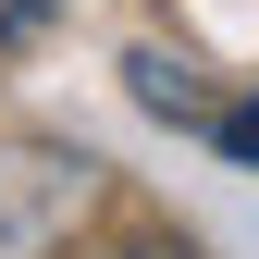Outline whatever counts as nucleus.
Masks as SVG:
<instances>
[{
  "mask_svg": "<svg viewBox=\"0 0 259 259\" xmlns=\"http://www.w3.org/2000/svg\"><path fill=\"white\" fill-rule=\"evenodd\" d=\"M87 198H99V160H74V148H0V259L62 247Z\"/></svg>",
  "mask_w": 259,
  "mask_h": 259,
  "instance_id": "1",
  "label": "nucleus"
},
{
  "mask_svg": "<svg viewBox=\"0 0 259 259\" xmlns=\"http://www.w3.org/2000/svg\"><path fill=\"white\" fill-rule=\"evenodd\" d=\"M123 87H136V111H160V123H198V136L222 123L210 74H198V62H173V50H136V62H123Z\"/></svg>",
  "mask_w": 259,
  "mask_h": 259,
  "instance_id": "2",
  "label": "nucleus"
},
{
  "mask_svg": "<svg viewBox=\"0 0 259 259\" xmlns=\"http://www.w3.org/2000/svg\"><path fill=\"white\" fill-rule=\"evenodd\" d=\"M210 148H222V160H247V173H259V87H247V99H222V123H210Z\"/></svg>",
  "mask_w": 259,
  "mask_h": 259,
  "instance_id": "3",
  "label": "nucleus"
},
{
  "mask_svg": "<svg viewBox=\"0 0 259 259\" xmlns=\"http://www.w3.org/2000/svg\"><path fill=\"white\" fill-rule=\"evenodd\" d=\"M111 259H185V247H111Z\"/></svg>",
  "mask_w": 259,
  "mask_h": 259,
  "instance_id": "4",
  "label": "nucleus"
}]
</instances>
